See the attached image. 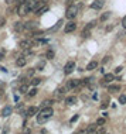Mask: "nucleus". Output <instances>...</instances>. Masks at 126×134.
<instances>
[{"label": "nucleus", "mask_w": 126, "mask_h": 134, "mask_svg": "<svg viewBox=\"0 0 126 134\" xmlns=\"http://www.w3.org/2000/svg\"><path fill=\"white\" fill-rule=\"evenodd\" d=\"M0 99H1V92H0Z\"/></svg>", "instance_id": "46"}, {"label": "nucleus", "mask_w": 126, "mask_h": 134, "mask_svg": "<svg viewBox=\"0 0 126 134\" xmlns=\"http://www.w3.org/2000/svg\"><path fill=\"white\" fill-rule=\"evenodd\" d=\"M47 120H48V119L46 117V116H43L41 113H40V114L37 116V121H38V124H44V123L47 121Z\"/></svg>", "instance_id": "19"}, {"label": "nucleus", "mask_w": 126, "mask_h": 134, "mask_svg": "<svg viewBox=\"0 0 126 134\" xmlns=\"http://www.w3.org/2000/svg\"><path fill=\"white\" fill-rule=\"evenodd\" d=\"M37 112H38V107H35V106H30V107L26 110V116H27V117H33L34 114H37Z\"/></svg>", "instance_id": "6"}, {"label": "nucleus", "mask_w": 126, "mask_h": 134, "mask_svg": "<svg viewBox=\"0 0 126 134\" xmlns=\"http://www.w3.org/2000/svg\"><path fill=\"white\" fill-rule=\"evenodd\" d=\"M54 55H55V54H54V51H52V49H48L47 52H46L47 59H52V58H54Z\"/></svg>", "instance_id": "22"}, {"label": "nucleus", "mask_w": 126, "mask_h": 134, "mask_svg": "<svg viewBox=\"0 0 126 134\" xmlns=\"http://www.w3.org/2000/svg\"><path fill=\"white\" fill-rule=\"evenodd\" d=\"M108 107V103H102L101 104V109H106Z\"/></svg>", "instance_id": "40"}, {"label": "nucleus", "mask_w": 126, "mask_h": 134, "mask_svg": "<svg viewBox=\"0 0 126 134\" xmlns=\"http://www.w3.org/2000/svg\"><path fill=\"white\" fill-rule=\"evenodd\" d=\"M37 92H38V90H37V88L34 86L31 90H29V92H27V95H29L30 97H33V96H35V95H37Z\"/></svg>", "instance_id": "23"}, {"label": "nucleus", "mask_w": 126, "mask_h": 134, "mask_svg": "<svg viewBox=\"0 0 126 134\" xmlns=\"http://www.w3.org/2000/svg\"><path fill=\"white\" fill-rule=\"evenodd\" d=\"M78 134H88V130H86V129H84V130H79Z\"/></svg>", "instance_id": "37"}, {"label": "nucleus", "mask_w": 126, "mask_h": 134, "mask_svg": "<svg viewBox=\"0 0 126 134\" xmlns=\"http://www.w3.org/2000/svg\"><path fill=\"white\" fill-rule=\"evenodd\" d=\"M34 27V23H27V24H24V30H30V28H33Z\"/></svg>", "instance_id": "30"}, {"label": "nucleus", "mask_w": 126, "mask_h": 134, "mask_svg": "<svg viewBox=\"0 0 126 134\" xmlns=\"http://www.w3.org/2000/svg\"><path fill=\"white\" fill-rule=\"evenodd\" d=\"M35 4H37V0H27V6H29L30 11H33V10H34Z\"/></svg>", "instance_id": "18"}, {"label": "nucleus", "mask_w": 126, "mask_h": 134, "mask_svg": "<svg viewBox=\"0 0 126 134\" xmlns=\"http://www.w3.org/2000/svg\"><path fill=\"white\" fill-rule=\"evenodd\" d=\"M20 47H21L23 49H27V48H30V47H34V43L30 41V40H24V41H20Z\"/></svg>", "instance_id": "11"}, {"label": "nucleus", "mask_w": 126, "mask_h": 134, "mask_svg": "<svg viewBox=\"0 0 126 134\" xmlns=\"http://www.w3.org/2000/svg\"><path fill=\"white\" fill-rule=\"evenodd\" d=\"M95 24H96V21H95V20L86 24V27H85V28H84V31H82V37H84V38H88V37H89V34H91V30H92V28L95 27Z\"/></svg>", "instance_id": "3"}, {"label": "nucleus", "mask_w": 126, "mask_h": 134, "mask_svg": "<svg viewBox=\"0 0 126 134\" xmlns=\"http://www.w3.org/2000/svg\"><path fill=\"white\" fill-rule=\"evenodd\" d=\"M13 30H14V31L24 30V24H23V23H20V21H17V23H14V26H13Z\"/></svg>", "instance_id": "13"}, {"label": "nucleus", "mask_w": 126, "mask_h": 134, "mask_svg": "<svg viewBox=\"0 0 126 134\" xmlns=\"http://www.w3.org/2000/svg\"><path fill=\"white\" fill-rule=\"evenodd\" d=\"M43 6H46V4H44V1H43V0H37V4H35V7H34V10H33V11H34V13H37V11H38Z\"/></svg>", "instance_id": "15"}, {"label": "nucleus", "mask_w": 126, "mask_h": 134, "mask_svg": "<svg viewBox=\"0 0 126 134\" xmlns=\"http://www.w3.org/2000/svg\"><path fill=\"white\" fill-rule=\"evenodd\" d=\"M4 86H6V83H4L3 80H0V92H1V90L4 89Z\"/></svg>", "instance_id": "35"}, {"label": "nucleus", "mask_w": 126, "mask_h": 134, "mask_svg": "<svg viewBox=\"0 0 126 134\" xmlns=\"http://www.w3.org/2000/svg\"><path fill=\"white\" fill-rule=\"evenodd\" d=\"M122 69H123L122 66H118V68L115 69V74H120V72H122Z\"/></svg>", "instance_id": "34"}, {"label": "nucleus", "mask_w": 126, "mask_h": 134, "mask_svg": "<svg viewBox=\"0 0 126 134\" xmlns=\"http://www.w3.org/2000/svg\"><path fill=\"white\" fill-rule=\"evenodd\" d=\"M30 133H31L30 129H24V134H30Z\"/></svg>", "instance_id": "41"}, {"label": "nucleus", "mask_w": 126, "mask_h": 134, "mask_svg": "<svg viewBox=\"0 0 126 134\" xmlns=\"http://www.w3.org/2000/svg\"><path fill=\"white\" fill-rule=\"evenodd\" d=\"M68 1H75V0H68Z\"/></svg>", "instance_id": "45"}, {"label": "nucleus", "mask_w": 126, "mask_h": 134, "mask_svg": "<svg viewBox=\"0 0 126 134\" xmlns=\"http://www.w3.org/2000/svg\"><path fill=\"white\" fill-rule=\"evenodd\" d=\"M26 92H29L27 90V83H24V85L20 86V93H26Z\"/></svg>", "instance_id": "28"}, {"label": "nucleus", "mask_w": 126, "mask_h": 134, "mask_svg": "<svg viewBox=\"0 0 126 134\" xmlns=\"http://www.w3.org/2000/svg\"><path fill=\"white\" fill-rule=\"evenodd\" d=\"M16 0H7V4H11V3H14Z\"/></svg>", "instance_id": "43"}, {"label": "nucleus", "mask_w": 126, "mask_h": 134, "mask_svg": "<svg viewBox=\"0 0 126 134\" xmlns=\"http://www.w3.org/2000/svg\"><path fill=\"white\" fill-rule=\"evenodd\" d=\"M122 26H123V28H126V16L123 17V20H122Z\"/></svg>", "instance_id": "38"}, {"label": "nucleus", "mask_w": 126, "mask_h": 134, "mask_svg": "<svg viewBox=\"0 0 126 134\" xmlns=\"http://www.w3.org/2000/svg\"><path fill=\"white\" fill-rule=\"evenodd\" d=\"M11 113H13V109H11L10 106H6V107L0 112V116H3V117H9Z\"/></svg>", "instance_id": "9"}, {"label": "nucleus", "mask_w": 126, "mask_h": 134, "mask_svg": "<svg viewBox=\"0 0 126 134\" xmlns=\"http://www.w3.org/2000/svg\"><path fill=\"white\" fill-rule=\"evenodd\" d=\"M43 68H44V62H41V64L38 65V71H43Z\"/></svg>", "instance_id": "39"}, {"label": "nucleus", "mask_w": 126, "mask_h": 134, "mask_svg": "<svg viewBox=\"0 0 126 134\" xmlns=\"http://www.w3.org/2000/svg\"><path fill=\"white\" fill-rule=\"evenodd\" d=\"M113 79H115L113 74H106L105 76H103V83H109V82H112Z\"/></svg>", "instance_id": "14"}, {"label": "nucleus", "mask_w": 126, "mask_h": 134, "mask_svg": "<svg viewBox=\"0 0 126 134\" xmlns=\"http://www.w3.org/2000/svg\"><path fill=\"white\" fill-rule=\"evenodd\" d=\"M103 124H105V119H98V121H96V126H101V127H102Z\"/></svg>", "instance_id": "32"}, {"label": "nucleus", "mask_w": 126, "mask_h": 134, "mask_svg": "<svg viewBox=\"0 0 126 134\" xmlns=\"http://www.w3.org/2000/svg\"><path fill=\"white\" fill-rule=\"evenodd\" d=\"M86 130H88V134H95V131H96V124H91Z\"/></svg>", "instance_id": "21"}, {"label": "nucleus", "mask_w": 126, "mask_h": 134, "mask_svg": "<svg viewBox=\"0 0 126 134\" xmlns=\"http://www.w3.org/2000/svg\"><path fill=\"white\" fill-rule=\"evenodd\" d=\"M26 62H27V61H26L24 57H20V58H17L16 65H17V66H24V65H26Z\"/></svg>", "instance_id": "17"}, {"label": "nucleus", "mask_w": 126, "mask_h": 134, "mask_svg": "<svg viewBox=\"0 0 126 134\" xmlns=\"http://www.w3.org/2000/svg\"><path fill=\"white\" fill-rule=\"evenodd\" d=\"M78 85H79L78 79H71V80L67 82V88H65V89H74V88H77Z\"/></svg>", "instance_id": "8"}, {"label": "nucleus", "mask_w": 126, "mask_h": 134, "mask_svg": "<svg viewBox=\"0 0 126 134\" xmlns=\"http://www.w3.org/2000/svg\"><path fill=\"white\" fill-rule=\"evenodd\" d=\"M103 4H105V1H103V0H95V1H92L91 7H92L94 10H101V9L103 7Z\"/></svg>", "instance_id": "5"}, {"label": "nucleus", "mask_w": 126, "mask_h": 134, "mask_svg": "<svg viewBox=\"0 0 126 134\" xmlns=\"http://www.w3.org/2000/svg\"><path fill=\"white\" fill-rule=\"evenodd\" d=\"M109 17H110V13L108 11V13H105V14H102V16H101V21H106V20H108Z\"/></svg>", "instance_id": "26"}, {"label": "nucleus", "mask_w": 126, "mask_h": 134, "mask_svg": "<svg viewBox=\"0 0 126 134\" xmlns=\"http://www.w3.org/2000/svg\"><path fill=\"white\" fill-rule=\"evenodd\" d=\"M46 11H48V6H43V7H41V9H40V10L37 11V14L41 16V14H44Z\"/></svg>", "instance_id": "25"}, {"label": "nucleus", "mask_w": 126, "mask_h": 134, "mask_svg": "<svg viewBox=\"0 0 126 134\" xmlns=\"http://www.w3.org/2000/svg\"><path fill=\"white\" fill-rule=\"evenodd\" d=\"M64 95H65V88H58V89L54 92V96H55L57 99H61Z\"/></svg>", "instance_id": "12"}, {"label": "nucleus", "mask_w": 126, "mask_h": 134, "mask_svg": "<svg viewBox=\"0 0 126 134\" xmlns=\"http://www.w3.org/2000/svg\"><path fill=\"white\" fill-rule=\"evenodd\" d=\"M110 61V57H105V59H102V64H106Z\"/></svg>", "instance_id": "36"}, {"label": "nucleus", "mask_w": 126, "mask_h": 134, "mask_svg": "<svg viewBox=\"0 0 126 134\" xmlns=\"http://www.w3.org/2000/svg\"><path fill=\"white\" fill-rule=\"evenodd\" d=\"M78 13V7L77 6H69L68 9H67V13H65V17L67 18H69V20H72L75 16Z\"/></svg>", "instance_id": "2"}, {"label": "nucleus", "mask_w": 126, "mask_h": 134, "mask_svg": "<svg viewBox=\"0 0 126 134\" xmlns=\"http://www.w3.org/2000/svg\"><path fill=\"white\" fill-rule=\"evenodd\" d=\"M112 28H113V26H108V27H106V31H110Z\"/></svg>", "instance_id": "42"}, {"label": "nucleus", "mask_w": 126, "mask_h": 134, "mask_svg": "<svg viewBox=\"0 0 126 134\" xmlns=\"http://www.w3.org/2000/svg\"><path fill=\"white\" fill-rule=\"evenodd\" d=\"M52 104V100H44L43 102V107H50Z\"/></svg>", "instance_id": "31"}, {"label": "nucleus", "mask_w": 126, "mask_h": 134, "mask_svg": "<svg viewBox=\"0 0 126 134\" xmlns=\"http://www.w3.org/2000/svg\"><path fill=\"white\" fill-rule=\"evenodd\" d=\"M119 103L126 104V96L125 95H120V96H119Z\"/></svg>", "instance_id": "29"}, {"label": "nucleus", "mask_w": 126, "mask_h": 134, "mask_svg": "<svg viewBox=\"0 0 126 134\" xmlns=\"http://www.w3.org/2000/svg\"><path fill=\"white\" fill-rule=\"evenodd\" d=\"M75 28H77V24L74 23V21H69L67 26H65V28H64V31L68 34V32H72V31H75Z\"/></svg>", "instance_id": "7"}, {"label": "nucleus", "mask_w": 126, "mask_h": 134, "mask_svg": "<svg viewBox=\"0 0 126 134\" xmlns=\"http://www.w3.org/2000/svg\"><path fill=\"white\" fill-rule=\"evenodd\" d=\"M29 11H30V9H29V6H27V1H26V3H20V4H18V7H17V13H18L20 17H24Z\"/></svg>", "instance_id": "1"}, {"label": "nucleus", "mask_w": 126, "mask_h": 134, "mask_svg": "<svg viewBox=\"0 0 126 134\" xmlns=\"http://www.w3.org/2000/svg\"><path fill=\"white\" fill-rule=\"evenodd\" d=\"M98 134H106V130H105V127H103V126H102V129H99Z\"/></svg>", "instance_id": "33"}, {"label": "nucleus", "mask_w": 126, "mask_h": 134, "mask_svg": "<svg viewBox=\"0 0 126 134\" xmlns=\"http://www.w3.org/2000/svg\"><path fill=\"white\" fill-rule=\"evenodd\" d=\"M96 66H98V62H96V61H91V62L88 64L86 69H88V71H94V69H96Z\"/></svg>", "instance_id": "16"}, {"label": "nucleus", "mask_w": 126, "mask_h": 134, "mask_svg": "<svg viewBox=\"0 0 126 134\" xmlns=\"http://www.w3.org/2000/svg\"><path fill=\"white\" fill-rule=\"evenodd\" d=\"M41 114H43V116H46L47 119H50V117L54 114V110L51 109V106H50V107H44V109H43V112H41Z\"/></svg>", "instance_id": "10"}, {"label": "nucleus", "mask_w": 126, "mask_h": 134, "mask_svg": "<svg viewBox=\"0 0 126 134\" xmlns=\"http://www.w3.org/2000/svg\"><path fill=\"white\" fill-rule=\"evenodd\" d=\"M40 82H41V79H40V78H33L31 80H30V83H31L33 86H37Z\"/></svg>", "instance_id": "24"}, {"label": "nucleus", "mask_w": 126, "mask_h": 134, "mask_svg": "<svg viewBox=\"0 0 126 134\" xmlns=\"http://www.w3.org/2000/svg\"><path fill=\"white\" fill-rule=\"evenodd\" d=\"M0 59H3V54H0Z\"/></svg>", "instance_id": "44"}, {"label": "nucleus", "mask_w": 126, "mask_h": 134, "mask_svg": "<svg viewBox=\"0 0 126 134\" xmlns=\"http://www.w3.org/2000/svg\"><path fill=\"white\" fill-rule=\"evenodd\" d=\"M75 102H77V97H75V96H69V97L65 99V103L68 104V106H69V104H74Z\"/></svg>", "instance_id": "20"}, {"label": "nucleus", "mask_w": 126, "mask_h": 134, "mask_svg": "<svg viewBox=\"0 0 126 134\" xmlns=\"http://www.w3.org/2000/svg\"><path fill=\"white\" fill-rule=\"evenodd\" d=\"M74 68H75V62H74V61L67 62V64H65V68H64V74H65V75H69L72 71H74Z\"/></svg>", "instance_id": "4"}, {"label": "nucleus", "mask_w": 126, "mask_h": 134, "mask_svg": "<svg viewBox=\"0 0 126 134\" xmlns=\"http://www.w3.org/2000/svg\"><path fill=\"white\" fill-rule=\"evenodd\" d=\"M0 129H1V126H0Z\"/></svg>", "instance_id": "47"}, {"label": "nucleus", "mask_w": 126, "mask_h": 134, "mask_svg": "<svg viewBox=\"0 0 126 134\" xmlns=\"http://www.w3.org/2000/svg\"><path fill=\"white\" fill-rule=\"evenodd\" d=\"M119 89H120V88H119L118 85H115V86L112 85V86H109V92H112V93H115V92H118Z\"/></svg>", "instance_id": "27"}]
</instances>
